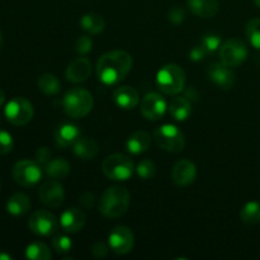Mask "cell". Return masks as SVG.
Wrapping results in <instances>:
<instances>
[{"label": "cell", "instance_id": "16", "mask_svg": "<svg viewBox=\"0 0 260 260\" xmlns=\"http://www.w3.org/2000/svg\"><path fill=\"white\" fill-rule=\"evenodd\" d=\"M86 223V215L80 208H69L61 215L60 226L65 233L75 234L80 231Z\"/></svg>", "mask_w": 260, "mask_h": 260}, {"label": "cell", "instance_id": "13", "mask_svg": "<svg viewBox=\"0 0 260 260\" xmlns=\"http://www.w3.org/2000/svg\"><path fill=\"white\" fill-rule=\"evenodd\" d=\"M142 116L150 121H157L161 118L167 111V102L160 94L149 93L141 101Z\"/></svg>", "mask_w": 260, "mask_h": 260}, {"label": "cell", "instance_id": "4", "mask_svg": "<svg viewBox=\"0 0 260 260\" xmlns=\"http://www.w3.org/2000/svg\"><path fill=\"white\" fill-rule=\"evenodd\" d=\"M187 75L180 66L168 63L162 66L156 75L157 88L168 95H175L184 89Z\"/></svg>", "mask_w": 260, "mask_h": 260}, {"label": "cell", "instance_id": "45", "mask_svg": "<svg viewBox=\"0 0 260 260\" xmlns=\"http://www.w3.org/2000/svg\"><path fill=\"white\" fill-rule=\"evenodd\" d=\"M0 42H2V35H0Z\"/></svg>", "mask_w": 260, "mask_h": 260}, {"label": "cell", "instance_id": "10", "mask_svg": "<svg viewBox=\"0 0 260 260\" xmlns=\"http://www.w3.org/2000/svg\"><path fill=\"white\" fill-rule=\"evenodd\" d=\"M60 222L53 213L48 211H36L28 220V228L30 233L38 236H50L57 231Z\"/></svg>", "mask_w": 260, "mask_h": 260}, {"label": "cell", "instance_id": "32", "mask_svg": "<svg viewBox=\"0 0 260 260\" xmlns=\"http://www.w3.org/2000/svg\"><path fill=\"white\" fill-rule=\"evenodd\" d=\"M52 246L57 253L66 254L73 248V243H71V239L69 236L60 234V235H56L52 239Z\"/></svg>", "mask_w": 260, "mask_h": 260}, {"label": "cell", "instance_id": "43", "mask_svg": "<svg viewBox=\"0 0 260 260\" xmlns=\"http://www.w3.org/2000/svg\"><path fill=\"white\" fill-rule=\"evenodd\" d=\"M12 259V256L8 255V254L5 253H0V260H10Z\"/></svg>", "mask_w": 260, "mask_h": 260}, {"label": "cell", "instance_id": "23", "mask_svg": "<svg viewBox=\"0 0 260 260\" xmlns=\"http://www.w3.org/2000/svg\"><path fill=\"white\" fill-rule=\"evenodd\" d=\"M74 154L83 160H91L98 155L99 146L96 141L89 137H81L74 145Z\"/></svg>", "mask_w": 260, "mask_h": 260}, {"label": "cell", "instance_id": "31", "mask_svg": "<svg viewBox=\"0 0 260 260\" xmlns=\"http://www.w3.org/2000/svg\"><path fill=\"white\" fill-rule=\"evenodd\" d=\"M136 173L141 179H151L155 174H156V165L152 160H142L136 168Z\"/></svg>", "mask_w": 260, "mask_h": 260}, {"label": "cell", "instance_id": "7", "mask_svg": "<svg viewBox=\"0 0 260 260\" xmlns=\"http://www.w3.org/2000/svg\"><path fill=\"white\" fill-rule=\"evenodd\" d=\"M33 114L35 111L32 103L23 96L13 98L5 106V117L13 126H24L29 123L30 119L33 118Z\"/></svg>", "mask_w": 260, "mask_h": 260}, {"label": "cell", "instance_id": "11", "mask_svg": "<svg viewBox=\"0 0 260 260\" xmlns=\"http://www.w3.org/2000/svg\"><path fill=\"white\" fill-rule=\"evenodd\" d=\"M109 248L118 255L129 253L134 248V233L127 226H116L109 234Z\"/></svg>", "mask_w": 260, "mask_h": 260}, {"label": "cell", "instance_id": "22", "mask_svg": "<svg viewBox=\"0 0 260 260\" xmlns=\"http://www.w3.org/2000/svg\"><path fill=\"white\" fill-rule=\"evenodd\" d=\"M150 145H151V137H150V135L145 131H136L127 140L126 149L131 154L139 155L147 151Z\"/></svg>", "mask_w": 260, "mask_h": 260}, {"label": "cell", "instance_id": "37", "mask_svg": "<svg viewBox=\"0 0 260 260\" xmlns=\"http://www.w3.org/2000/svg\"><path fill=\"white\" fill-rule=\"evenodd\" d=\"M108 250L109 244H106L104 241H96L93 245V248H91V253H93V255L98 259L104 258V256L108 254Z\"/></svg>", "mask_w": 260, "mask_h": 260}, {"label": "cell", "instance_id": "30", "mask_svg": "<svg viewBox=\"0 0 260 260\" xmlns=\"http://www.w3.org/2000/svg\"><path fill=\"white\" fill-rule=\"evenodd\" d=\"M245 35L250 45L256 50H260V19L255 18L246 23Z\"/></svg>", "mask_w": 260, "mask_h": 260}, {"label": "cell", "instance_id": "18", "mask_svg": "<svg viewBox=\"0 0 260 260\" xmlns=\"http://www.w3.org/2000/svg\"><path fill=\"white\" fill-rule=\"evenodd\" d=\"M113 99L119 108L126 109V111L136 108L137 104L140 103V95L137 90L128 85L118 86L114 90Z\"/></svg>", "mask_w": 260, "mask_h": 260}, {"label": "cell", "instance_id": "41", "mask_svg": "<svg viewBox=\"0 0 260 260\" xmlns=\"http://www.w3.org/2000/svg\"><path fill=\"white\" fill-rule=\"evenodd\" d=\"M185 98L192 99V101H197L198 93H197V91H196L194 88H192V86H190V88L188 89V90H185Z\"/></svg>", "mask_w": 260, "mask_h": 260}, {"label": "cell", "instance_id": "3", "mask_svg": "<svg viewBox=\"0 0 260 260\" xmlns=\"http://www.w3.org/2000/svg\"><path fill=\"white\" fill-rule=\"evenodd\" d=\"M62 107L65 113L71 118H84L93 109V95L84 88H73L63 96Z\"/></svg>", "mask_w": 260, "mask_h": 260}, {"label": "cell", "instance_id": "21", "mask_svg": "<svg viewBox=\"0 0 260 260\" xmlns=\"http://www.w3.org/2000/svg\"><path fill=\"white\" fill-rule=\"evenodd\" d=\"M169 113L175 121H185L192 114V103L185 96H175L169 103Z\"/></svg>", "mask_w": 260, "mask_h": 260}, {"label": "cell", "instance_id": "14", "mask_svg": "<svg viewBox=\"0 0 260 260\" xmlns=\"http://www.w3.org/2000/svg\"><path fill=\"white\" fill-rule=\"evenodd\" d=\"M207 75L210 80L218 88L229 90L235 84V74L223 62H213L208 66Z\"/></svg>", "mask_w": 260, "mask_h": 260}, {"label": "cell", "instance_id": "26", "mask_svg": "<svg viewBox=\"0 0 260 260\" xmlns=\"http://www.w3.org/2000/svg\"><path fill=\"white\" fill-rule=\"evenodd\" d=\"M80 25L84 30H86L90 35H99L104 30L106 22H104L102 15L96 14V13H88V14H84L81 17Z\"/></svg>", "mask_w": 260, "mask_h": 260}, {"label": "cell", "instance_id": "35", "mask_svg": "<svg viewBox=\"0 0 260 260\" xmlns=\"http://www.w3.org/2000/svg\"><path fill=\"white\" fill-rule=\"evenodd\" d=\"M93 48V41L88 36H80L75 42V51L79 55H86Z\"/></svg>", "mask_w": 260, "mask_h": 260}, {"label": "cell", "instance_id": "42", "mask_svg": "<svg viewBox=\"0 0 260 260\" xmlns=\"http://www.w3.org/2000/svg\"><path fill=\"white\" fill-rule=\"evenodd\" d=\"M4 102H5V93L2 90V89H0V107L4 104Z\"/></svg>", "mask_w": 260, "mask_h": 260}, {"label": "cell", "instance_id": "44", "mask_svg": "<svg viewBox=\"0 0 260 260\" xmlns=\"http://www.w3.org/2000/svg\"><path fill=\"white\" fill-rule=\"evenodd\" d=\"M254 3H255L256 7H259V8H260V0H254Z\"/></svg>", "mask_w": 260, "mask_h": 260}, {"label": "cell", "instance_id": "27", "mask_svg": "<svg viewBox=\"0 0 260 260\" xmlns=\"http://www.w3.org/2000/svg\"><path fill=\"white\" fill-rule=\"evenodd\" d=\"M38 88L46 95H55L61 90V83L53 74H43L38 78Z\"/></svg>", "mask_w": 260, "mask_h": 260}, {"label": "cell", "instance_id": "17", "mask_svg": "<svg viewBox=\"0 0 260 260\" xmlns=\"http://www.w3.org/2000/svg\"><path fill=\"white\" fill-rule=\"evenodd\" d=\"M90 74L91 63L86 57H78L66 69V79L71 83H83Z\"/></svg>", "mask_w": 260, "mask_h": 260}, {"label": "cell", "instance_id": "8", "mask_svg": "<svg viewBox=\"0 0 260 260\" xmlns=\"http://www.w3.org/2000/svg\"><path fill=\"white\" fill-rule=\"evenodd\" d=\"M249 50L245 42L239 38H230L225 41L220 47L221 62L228 65L229 68H238L245 62L248 58Z\"/></svg>", "mask_w": 260, "mask_h": 260}, {"label": "cell", "instance_id": "36", "mask_svg": "<svg viewBox=\"0 0 260 260\" xmlns=\"http://www.w3.org/2000/svg\"><path fill=\"white\" fill-rule=\"evenodd\" d=\"M168 19L174 24H180L185 19V10L180 7L170 8L168 12Z\"/></svg>", "mask_w": 260, "mask_h": 260}, {"label": "cell", "instance_id": "25", "mask_svg": "<svg viewBox=\"0 0 260 260\" xmlns=\"http://www.w3.org/2000/svg\"><path fill=\"white\" fill-rule=\"evenodd\" d=\"M30 200L24 193H15L8 200L7 210L13 216H22L29 211Z\"/></svg>", "mask_w": 260, "mask_h": 260}, {"label": "cell", "instance_id": "15", "mask_svg": "<svg viewBox=\"0 0 260 260\" xmlns=\"http://www.w3.org/2000/svg\"><path fill=\"white\" fill-rule=\"evenodd\" d=\"M197 177V167L190 160L182 159L175 162L172 170V179L178 187H188Z\"/></svg>", "mask_w": 260, "mask_h": 260}, {"label": "cell", "instance_id": "24", "mask_svg": "<svg viewBox=\"0 0 260 260\" xmlns=\"http://www.w3.org/2000/svg\"><path fill=\"white\" fill-rule=\"evenodd\" d=\"M46 174L51 178V179H65L69 174H70L71 167L69 164L68 160L63 157H56V159L50 160L47 164L45 165Z\"/></svg>", "mask_w": 260, "mask_h": 260}, {"label": "cell", "instance_id": "33", "mask_svg": "<svg viewBox=\"0 0 260 260\" xmlns=\"http://www.w3.org/2000/svg\"><path fill=\"white\" fill-rule=\"evenodd\" d=\"M221 43H222V40H221L220 36L217 35H206L205 37L201 40V45L205 47V50L207 51L208 53L217 51L218 48L221 47Z\"/></svg>", "mask_w": 260, "mask_h": 260}, {"label": "cell", "instance_id": "34", "mask_svg": "<svg viewBox=\"0 0 260 260\" xmlns=\"http://www.w3.org/2000/svg\"><path fill=\"white\" fill-rule=\"evenodd\" d=\"M14 146V141L9 132L0 129V155L9 154Z\"/></svg>", "mask_w": 260, "mask_h": 260}, {"label": "cell", "instance_id": "40", "mask_svg": "<svg viewBox=\"0 0 260 260\" xmlns=\"http://www.w3.org/2000/svg\"><path fill=\"white\" fill-rule=\"evenodd\" d=\"M79 203L83 206L84 208H93L94 203H95V196L90 192H85L80 196L79 198Z\"/></svg>", "mask_w": 260, "mask_h": 260}, {"label": "cell", "instance_id": "39", "mask_svg": "<svg viewBox=\"0 0 260 260\" xmlns=\"http://www.w3.org/2000/svg\"><path fill=\"white\" fill-rule=\"evenodd\" d=\"M207 55L208 52L205 50V47H203L202 45H200L196 46V47H193L192 50H190L189 58L192 61H194V62H198V61H202Z\"/></svg>", "mask_w": 260, "mask_h": 260}, {"label": "cell", "instance_id": "5", "mask_svg": "<svg viewBox=\"0 0 260 260\" xmlns=\"http://www.w3.org/2000/svg\"><path fill=\"white\" fill-rule=\"evenodd\" d=\"M154 140L159 147L168 152L177 154L184 149V134L174 124H162L154 132Z\"/></svg>", "mask_w": 260, "mask_h": 260}, {"label": "cell", "instance_id": "2", "mask_svg": "<svg viewBox=\"0 0 260 260\" xmlns=\"http://www.w3.org/2000/svg\"><path fill=\"white\" fill-rule=\"evenodd\" d=\"M129 192L121 185H113L104 190L99 200V212L108 218H118L129 207Z\"/></svg>", "mask_w": 260, "mask_h": 260}, {"label": "cell", "instance_id": "28", "mask_svg": "<svg viewBox=\"0 0 260 260\" xmlns=\"http://www.w3.org/2000/svg\"><path fill=\"white\" fill-rule=\"evenodd\" d=\"M240 218L246 225H258L260 223V203L248 202L240 211Z\"/></svg>", "mask_w": 260, "mask_h": 260}, {"label": "cell", "instance_id": "29", "mask_svg": "<svg viewBox=\"0 0 260 260\" xmlns=\"http://www.w3.org/2000/svg\"><path fill=\"white\" fill-rule=\"evenodd\" d=\"M25 258L30 260H50L52 254L46 244L32 243L25 249Z\"/></svg>", "mask_w": 260, "mask_h": 260}, {"label": "cell", "instance_id": "9", "mask_svg": "<svg viewBox=\"0 0 260 260\" xmlns=\"http://www.w3.org/2000/svg\"><path fill=\"white\" fill-rule=\"evenodd\" d=\"M13 179L22 187H33L42 178V168L33 160H20L13 167Z\"/></svg>", "mask_w": 260, "mask_h": 260}, {"label": "cell", "instance_id": "20", "mask_svg": "<svg viewBox=\"0 0 260 260\" xmlns=\"http://www.w3.org/2000/svg\"><path fill=\"white\" fill-rule=\"evenodd\" d=\"M188 8L200 18L215 17L220 9L218 0H188Z\"/></svg>", "mask_w": 260, "mask_h": 260}, {"label": "cell", "instance_id": "38", "mask_svg": "<svg viewBox=\"0 0 260 260\" xmlns=\"http://www.w3.org/2000/svg\"><path fill=\"white\" fill-rule=\"evenodd\" d=\"M51 159V150L48 147L43 146L36 151V161L40 165H46Z\"/></svg>", "mask_w": 260, "mask_h": 260}, {"label": "cell", "instance_id": "12", "mask_svg": "<svg viewBox=\"0 0 260 260\" xmlns=\"http://www.w3.org/2000/svg\"><path fill=\"white\" fill-rule=\"evenodd\" d=\"M41 202L50 208H58L65 200V190L63 187L56 179L47 180L40 187Z\"/></svg>", "mask_w": 260, "mask_h": 260}, {"label": "cell", "instance_id": "6", "mask_svg": "<svg viewBox=\"0 0 260 260\" xmlns=\"http://www.w3.org/2000/svg\"><path fill=\"white\" fill-rule=\"evenodd\" d=\"M102 168L107 178L112 180H122V182L129 179L135 172L134 161L123 154H113L107 156Z\"/></svg>", "mask_w": 260, "mask_h": 260}, {"label": "cell", "instance_id": "1", "mask_svg": "<svg viewBox=\"0 0 260 260\" xmlns=\"http://www.w3.org/2000/svg\"><path fill=\"white\" fill-rule=\"evenodd\" d=\"M134 60L126 51L107 52L96 62V76L106 85H114L123 80L131 71Z\"/></svg>", "mask_w": 260, "mask_h": 260}, {"label": "cell", "instance_id": "19", "mask_svg": "<svg viewBox=\"0 0 260 260\" xmlns=\"http://www.w3.org/2000/svg\"><path fill=\"white\" fill-rule=\"evenodd\" d=\"M79 139H80V129L73 123L61 124L57 131L55 132L56 145L61 149H68V147L74 146Z\"/></svg>", "mask_w": 260, "mask_h": 260}]
</instances>
